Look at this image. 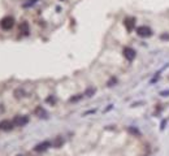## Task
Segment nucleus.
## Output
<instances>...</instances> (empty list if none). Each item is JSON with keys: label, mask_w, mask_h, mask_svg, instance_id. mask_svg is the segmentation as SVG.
Instances as JSON below:
<instances>
[{"label": "nucleus", "mask_w": 169, "mask_h": 156, "mask_svg": "<svg viewBox=\"0 0 169 156\" xmlns=\"http://www.w3.org/2000/svg\"><path fill=\"white\" fill-rule=\"evenodd\" d=\"M0 26H1V29H4V30H11L12 27L14 26V18L12 17V16H7V17L1 18Z\"/></svg>", "instance_id": "1"}, {"label": "nucleus", "mask_w": 169, "mask_h": 156, "mask_svg": "<svg viewBox=\"0 0 169 156\" xmlns=\"http://www.w3.org/2000/svg\"><path fill=\"white\" fill-rule=\"evenodd\" d=\"M137 34H138V36L140 38H148V36L152 35V30L150 26H139L138 29H137Z\"/></svg>", "instance_id": "2"}, {"label": "nucleus", "mask_w": 169, "mask_h": 156, "mask_svg": "<svg viewBox=\"0 0 169 156\" xmlns=\"http://www.w3.org/2000/svg\"><path fill=\"white\" fill-rule=\"evenodd\" d=\"M122 54L125 56V59H126V60H129V61H133L134 59H135V56H137L135 49H133L131 47H125L124 51H122Z\"/></svg>", "instance_id": "3"}, {"label": "nucleus", "mask_w": 169, "mask_h": 156, "mask_svg": "<svg viewBox=\"0 0 169 156\" xmlns=\"http://www.w3.org/2000/svg\"><path fill=\"white\" fill-rule=\"evenodd\" d=\"M27 122H29V117L27 116H16L13 120L14 126H25Z\"/></svg>", "instance_id": "4"}, {"label": "nucleus", "mask_w": 169, "mask_h": 156, "mask_svg": "<svg viewBox=\"0 0 169 156\" xmlns=\"http://www.w3.org/2000/svg\"><path fill=\"white\" fill-rule=\"evenodd\" d=\"M13 121H8V120H4L0 122V130H4V132H9V130L13 129Z\"/></svg>", "instance_id": "5"}, {"label": "nucleus", "mask_w": 169, "mask_h": 156, "mask_svg": "<svg viewBox=\"0 0 169 156\" xmlns=\"http://www.w3.org/2000/svg\"><path fill=\"white\" fill-rule=\"evenodd\" d=\"M49 147H51V142H42V143H39L38 146H35L34 147V151H37V152H43V151H46V150H48Z\"/></svg>", "instance_id": "6"}, {"label": "nucleus", "mask_w": 169, "mask_h": 156, "mask_svg": "<svg viewBox=\"0 0 169 156\" xmlns=\"http://www.w3.org/2000/svg\"><path fill=\"white\" fill-rule=\"evenodd\" d=\"M124 25H125V27H126V30L130 31L135 27V18H126V20L124 21Z\"/></svg>", "instance_id": "7"}, {"label": "nucleus", "mask_w": 169, "mask_h": 156, "mask_svg": "<svg viewBox=\"0 0 169 156\" xmlns=\"http://www.w3.org/2000/svg\"><path fill=\"white\" fill-rule=\"evenodd\" d=\"M20 33L24 35H29V25L27 22H22L20 25Z\"/></svg>", "instance_id": "8"}, {"label": "nucleus", "mask_w": 169, "mask_h": 156, "mask_svg": "<svg viewBox=\"0 0 169 156\" xmlns=\"http://www.w3.org/2000/svg\"><path fill=\"white\" fill-rule=\"evenodd\" d=\"M35 112H37V114H39V117H47V112H46L42 107L37 108V109H35Z\"/></svg>", "instance_id": "9"}, {"label": "nucleus", "mask_w": 169, "mask_h": 156, "mask_svg": "<svg viewBox=\"0 0 169 156\" xmlns=\"http://www.w3.org/2000/svg\"><path fill=\"white\" fill-rule=\"evenodd\" d=\"M37 1H38V0H27L26 3H24V8H29V7H31V5L35 4Z\"/></svg>", "instance_id": "10"}, {"label": "nucleus", "mask_w": 169, "mask_h": 156, "mask_svg": "<svg viewBox=\"0 0 169 156\" xmlns=\"http://www.w3.org/2000/svg\"><path fill=\"white\" fill-rule=\"evenodd\" d=\"M129 132L133 133V134H135V135H139V132L135 129V127H129Z\"/></svg>", "instance_id": "11"}, {"label": "nucleus", "mask_w": 169, "mask_h": 156, "mask_svg": "<svg viewBox=\"0 0 169 156\" xmlns=\"http://www.w3.org/2000/svg\"><path fill=\"white\" fill-rule=\"evenodd\" d=\"M94 92H95V89H89V90L86 91V95H87V96H92Z\"/></svg>", "instance_id": "12"}, {"label": "nucleus", "mask_w": 169, "mask_h": 156, "mask_svg": "<svg viewBox=\"0 0 169 156\" xmlns=\"http://www.w3.org/2000/svg\"><path fill=\"white\" fill-rule=\"evenodd\" d=\"M79 99H82V95L73 96V98H70V102H77V100H79Z\"/></svg>", "instance_id": "13"}, {"label": "nucleus", "mask_w": 169, "mask_h": 156, "mask_svg": "<svg viewBox=\"0 0 169 156\" xmlns=\"http://www.w3.org/2000/svg\"><path fill=\"white\" fill-rule=\"evenodd\" d=\"M165 125H167V120H163L161 121V125H160V130H164L165 129Z\"/></svg>", "instance_id": "14"}, {"label": "nucleus", "mask_w": 169, "mask_h": 156, "mask_svg": "<svg viewBox=\"0 0 169 156\" xmlns=\"http://www.w3.org/2000/svg\"><path fill=\"white\" fill-rule=\"evenodd\" d=\"M160 95H161V96H169V89H168V90H164V91H161Z\"/></svg>", "instance_id": "15"}]
</instances>
